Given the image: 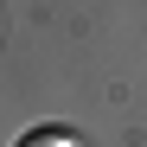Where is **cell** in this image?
Here are the masks:
<instances>
[{
    "mask_svg": "<svg viewBox=\"0 0 147 147\" xmlns=\"http://www.w3.org/2000/svg\"><path fill=\"white\" fill-rule=\"evenodd\" d=\"M13 147H77V134H64V128H51V121H45V128H26Z\"/></svg>",
    "mask_w": 147,
    "mask_h": 147,
    "instance_id": "1",
    "label": "cell"
}]
</instances>
